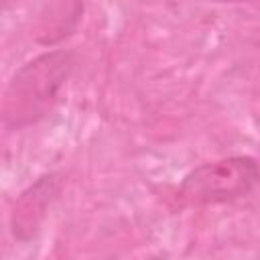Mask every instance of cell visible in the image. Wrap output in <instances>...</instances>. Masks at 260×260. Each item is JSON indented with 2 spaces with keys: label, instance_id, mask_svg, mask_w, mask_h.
Segmentation results:
<instances>
[{
  "label": "cell",
  "instance_id": "1",
  "mask_svg": "<svg viewBox=\"0 0 260 260\" xmlns=\"http://www.w3.org/2000/svg\"><path fill=\"white\" fill-rule=\"evenodd\" d=\"M75 57L71 51H47L24 63L6 85L2 120L8 128H26L53 112L71 77Z\"/></svg>",
  "mask_w": 260,
  "mask_h": 260
},
{
  "label": "cell",
  "instance_id": "2",
  "mask_svg": "<svg viewBox=\"0 0 260 260\" xmlns=\"http://www.w3.org/2000/svg\"><path fill=\"white\" fill-rule=\"evenodd\" d=\"M260 183V167L252 156H228L189 171L177 189L183 205H217L246 197Z\"/></svg>",
  "mask_w": 260,
  "mask_h": 260
},
{
  "label": "cell",
  "instance_id": "3",
  "mask_svg": "<svg viewBox=\"0 0 260 260\" xmlns=\"http://www.w3.org/2000/svg\"><path fill=\"white\" fill-rule=\"evenodd\" d=\"M63 189L61 173H47L26 187L14 201L10 213V232L18 242H28L41 230L49 207Z\"/></svg>",
  "mask_w": 260,
  "mask_h": 260
},
{
  "label": "cell",
  "instance_id": "4",
  "mask_svg": "<svg viewBox=\"0 0 260 260\" xmlns=\"http://www.w3.org/2000/svg\"><path fill=\"white\" fill-rule=\"evenodd\" d=\"M49 16H41L37 26V39L43 45H55L77 26L83 12L81 4H51L45 8Z\"/></svg>",
  "mask_w": 260,
  "mask_h": 260
}]
</instances>
